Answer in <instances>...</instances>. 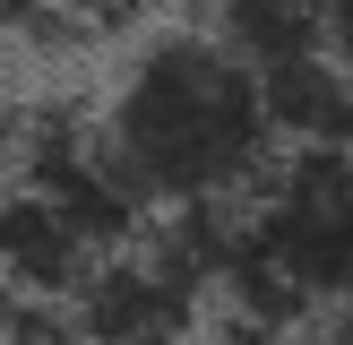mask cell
Segmentation results:
<instances>
[{
    "instance_id": "obj_5",
    "label": "cell",
    "mask_w": 353,
    "mask_h": 345,
    "mask_svg": "<svg viewBox=\"0 0 353 345\" xmlns=\"http://www.w3.org/2000/svg\"><path fill=\"white\" fill-rule=\"evenodd\" d=\"M0 26H9V34H69L52 0H0Z\"/></svg>"
},
{
    "instance_id": "obj_7",
    "label": "cell",
    "mask_w": 353,
    "mask_h": 345,
    "mask_svg": "<svg viewBox=\"0 0 353 345\" xmlns=\"http://www.w3.org/2000/svg\"><path fill=\"white\" fill-rule=\"evenodd\" d=\"M26 310H34V302H26V293H17V285H9V276H0V345H9V328H17V319H26Z\"/></svg>"
},
{
    "instance_id": "obj_6",
    "label": "cell",
    "mask_w": 353,
    "mask_h": 345,
    "mask_svg": "<svg viewBox=\"0 0 353 345\" xmlns=\"http://www.w3.org/2000/svg\"><path fill=\"white\" fill-rule=\"evenodd\" d=\"M327 52H336V69L353 78V0H327Z\"/></svg>"
},
{
    "instance_id": "obj_3",
    "label": "cell",
    "mask_w": 353,
    "mask_h": 345,
    "mask_svg": "<svg viewBox=\"0 0 353 345\" xmlns=\"http://www.w3.org/2000/svg\"><path fill=\"white\" fill-rule=\"evenodd\" d=\"M103 268H112V250H95L52 199L0 181V276H9L34 310H78Z\"/></svg>"
},
{
    "instance_id": "obj_1",
    "label": "cell",
    "mask_w": 353,
    "mask_h": 345,
    "mask_svg": "<svg viewBox=\"0 0 353 345\" xmlns=\"http://www.w3.org/2000/svg\"><path fill=\"white\" fill-rule=\"evenodd\" d=\"M95 130H103V155L121 164V181L147 199V216L241 207L285 164L268 86L216 26L147 34L130 52V69L112 78Z\"/></svg>"
},
{
    "instance_id": "obj_4",
    "label": "cell",
    "mask_w": 353,
    "mask_h": 345,
    "mask_svg": "<svg viewBox=\"0 0 353 345\" xmlns=\"http://www.w3.org/2000/svg\"><path fill=\"white\" fill-rule=\"evenodd\" d=\"M52 9H61L69 34H121V26H138L155 0H52Z\"/></svg>"
},
{
    "instance_id": "obj_2",
    "label": "cell",
    "mask_w": 353,
    "mask_h": 345,
    "mask_svg": "<svg viewBox=\"0 0 353 345\" xmlns=\"http://www.w3.org/2000/svg\"><path fill=\"white\" fill-rule=\"evenodd\" d=\"M224 302L268 328L353 310V147H285V164L233 207Z\"/></svg>"
}]
</instances>
